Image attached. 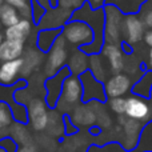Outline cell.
<instances>
[{
    "mask_svg": "<svg viewBox=\"0 0 152 152\" xmlns=\"http://www.w3.org/2000/svg\"><path fill=\"white\" fill-rule=\"evenodd\" d=\"M61 36L68 44L75 45L76 48H81L94 42L95 34L92 28L87 23L80 20H69L61 28Z\"/></svg>",
    "mask_w": 152,
    "mask_h": 152,
    "instance_id": "1",
    "label": "cell"
},
{
    "mask_svg": "<svg viewBox=\"0 0 152 152\" xmlns=\"http://www.w3.org/2000/svg\"><path fill=\"white\" fill-rule=\"evenodd\" d=\"M83 102V86L79 76L69 75L64 80L60 99L56 107L60 111H69Z\"/></svg>",
    "mask_w": 152,
    "mask_h": 152,
    "instance_id": "2",
    "label": "cell"
},
{
    "mask_svg": "<svg viewBox=\"0 0 152 152\" xmlns=\"http://www.w3.org/2000/svg\"><path fill=\"white\" fill-rule=\"evenodd\" d=\"M104 40L105 43L118 44L121 39V26H123L124 13L118 7L105 4L104 7Z\"/></svg>",
    "mask_w": 152,
    "mask_h": 152,
    "instance_id": "3",
    "label": "cell"
},
{
    "mask_svg": "<svg viewBox=\"0 0 152 152\" xmlns=\"http://www.w3.org/2000/svg\"><path fill=\"white\" fill-rule=\"evenodd\" d=\"M66 40L63 36H59L55 44L52 45L47 55V60H45L44 66V74L51 77L55 74H58L61 68L67 66V60H68V50H67Z\"/></svg>",
    "mask_w": 152,
    "mask_h": 152,
    "instance_id": "4",
    "label": "cell"
},
{
    "mask_svg": "<svg viewBox=\"0 0 152 152\" xmlns=\"http://www.w3.org/2000/svg\"><path fill=\"white\" fill-rule=\"evenodd\" d=\"M80 81L83 86V102L91 103V102H99L104 103L107 100L104 91V83L97 80L91 72L87 69L80 76Z\"/></svg>",
    "mask_w": 152,
    "mask_h": 152,
    "instance_id": "5",
    "label": "cell"
},
{
    "mask_svg": "<svg viewBox=\"0 0 152 152\" xmlns=\"http://www.w3.org/2000/svg\"><path fill=\"white\" fill-rule=\"evenodd\" d=\"M48 105L42 99H31L27 104V113H28V123L34 131H44L48 126Z\"/></svg>",
    "mask_w": 152,
    "mask_h": 152,
    "instance_id": "6",
    "label": "cell"
},
{
    "mask_svg": "<svg viewBox=\"0 0 152 152\" xmlns=\"http://www.w3.org/2000/svg\"><path fill=\"white\" fill-rule=\"evenodd\" d=\"M69 75H71V71L66 66L58 74H55L53 76H51V77H48L45 80V83H44L45 100L44 102L47 103L48 108H56L59 99H60L61 89H63V83Z\"/></svg>",
    "mask_w": 152,
    "mask_h": 152,
    "instance_id": "7",
    "label": "cell"
},
{
    "mask_svg": "<svg viewBox=\"0 0 152 152\" xmlns=\"http://www.w3.org/2000/svg\"><path fill=\"white\" fill-rule=\"evenodd\" d=\"M145 26L143 19H140L136 13L124 15L123 26H121V36L124 37V43L134 45L139 43L144 37Z\"/></svg>",
    "mask_w": 152,
    "mask_h": 152,
    "instance_id": "8",
    "label": "cell"
},
{
    "mask_svg": "<svg viewBox=\"0 0 152 152\" xmlns=\"http://www.w3.org/2000/svg\"><path fill=\"white\" fill-rule=\"evenodd\" d=\"M132 80L126 74H115L111 76L104 83L105 96L113 99V97H124L132 89Z\"/></svg>",
    "mask_w": 152,
    "mask_h": 152,
    "instance_id": "9",
    "label": "cell"
},
{
    "mask_svg": "<svg viewBox=\"0 0 152 152\" xmlns=\"http://www.w3.org/2000/svg\"><path fill=\"white\" fill-rule=\"evenodd\" d=\"M74 11L67 10V8L56 7V8H48L47 12L42 18L37 26L40 28H63L69 20Z\"/></svg>",
    "mask_w": 152,
    "mask_h": 152,
    "instance_id": "10",
    "label": "cell"
},
{
    "mask_svg": "<svg viewBox=\"0 0 152 152\" xmlns=\"http://www.w3.org/2000/svg\"><path fill=\"white\" fill-rule=\"evenodd\" d=\"M100 53L107 60L110 69L113 72V75L121 74V71L126 68V59H124L121 45L113 44V43H104Z\"/></svg>",
    "mask_w": 152,
    "mask_h": 152,
    "instance_id": "11",
    "label": "cell"
},
{
    "mask_svg": "<svg viewBox=\"0 0 152 152\" xmlns=\"http://www.w3.org/2000/svg\"><path fill=\"white\" fill-rule=\"evenodd\" d=\"M150 105L143 97L132 95V96L127 97V104H126V113L124 115L129 119H134L137 121H144L150 118Z\"/></svg>",
    "mask_w": 152,
    "mask_h": 152,
    "instance_id": "12",
    "label": "cell"
},
{
    "mask_svg": "<svg viewBox=\"0 0 152 152\" xmlns=\"http://www.w3.org/2000/svg\"><path fill=\"white\" fill-rule=\"evenodd\" d=\"M23 59H16L12 61L0 63V86L11 87L18 83L19 76L21 75Z\"/></svg>",
    "mask_w": 152,
    "mask_h": 152,
    "instance_id": "13",
    "label": "cell"
},
{
    "mask_svg": "<svg viewBox=\"0 0 152 152\" xmlns=\"http://www.w3.org/2000/svg\"><path fill=\"white\" fill-rule=\"evenodd\" d=\"M32 31V21L29 19H20L12 27H8L4 31V39L15 40V42L24 43Z\"/></svg>",
    "mask_w": 152,
    "mask_h": 152,
    "instance_id": "14",
    "label": "cell"
},
{
    "mask_svg": "<svg viewBox=\"0 0 152 152\" xmlns=\"http://www.w3.org/2000/svg\"><path fill=\"white\" fill-rule=\"evenodd\" d=\"M24 51H26L24 43L4 39V42L0 44V63L12 61L23 58Z\"/></svg>",
    "mask_w": 152,
    "mask_h": 152,
    "instance_id": "15",
    "label": "cell"
},
{
    "mask_svg": "<svg viewBox=\"0 0 152 152\" xmlns=\"http://www.w3.org/2000/svg\"><path fill=\"white\" fill-rule=\"evenodd\" d=\"M61 36V28H43L39 31L36 36V45L37 50L43 53L48 52L58 40V37Z\"/></svg>",
    "mask_w": 152,
    "mask_h": 152,
    "instance_id": "16",
    "label": "cell"
},
{
    "mask_svg": "<svg viewBox=\"0 0 152 152\" xmlns=\"http://www.w3.org/2000/svg\"><path fill=\"white\" fill-rule=\"evenodd\" d=\"M23 67H21V76L27 77L37 68V67L42 64L43 61V52L39 50H34V48H29V50L24 51L23 53Z\"/></svg>",
    "mask_w": 152,
    "mask_h": 152,
    "instance_id": "17",
    "label": "cell"
},
{
    "mask_svg": "<svg viewBox=\"0 0 152 152\" xmlns=\"http://www.w3.org/2000/svg\"><path fill=\"white\" fill-rule=\"evenodd\" d=\"M71 120L75 126H92L96 121V112L89 105H76L72 110Z\"/></svg>",
    "mask_w": 152,
    "mask_h": 152,
    "instance_id": "18",
    "label": "cell"
},
{
    "mask_svg": "<svg viewBox=\"0 0 152 152\" xmlns=\"http://www.w3.org/2000/svg\"><path fill=\"white\" fill-rule=\"evenodd\" d=\"M67 67L71 71V75L80 76L83 72L88 69V55H86L80 48H77L68 59Z\"/></svg>",
    "mask_w": 152,
    "mask_h": 152,
    "instance_id": "19",
    "label": "cell"
},
{
    "mask_svg": "<svg viewBox=\"0 0 152 152\" xmlns=\"http://www.w3.org/2000/svg\"><path fill=\"white\" fill-rule=\"evenodd\" d=\"M123 128H124V136H126V139H124V145H126V148L131 150V148H134L135 145L137 144V140H139L140 121L127 118L126 123L123 124Z\"/></svg>",
    "mask_w": 152,
    "mask_h": 152,
    "instance_id": "20",
    "label": "cell"
},
{
    "mask_svg": "<svg viewBox=\"0 0 152 152\" xmlns=\"http://www.w3.org/2000/svg\"><path fill=\"white\" fill-rule=\"evenodd\" d=\"M151 89H152V69H148L147 72H144L140 79L132 86V94L140 96L143 99L151 97Z\"/></svg>",
    "mask_w": 152,
    "mask_h": 152,
    "instance_id": "21",
    "label": "cell"
},
{
    "mask_svg": "<svg viewBox=\"0 0 152 152\" xmlns=\"http://www.w3.org/2000/svg\"><path fill=\"white\" fill-rule=\"evenodd\" d=\"M145 1L147 0H105V4L118 7L124 15H131V13L139 12Z\"/></svg>",
    "mask_w": 152,
    "mask_h": 152,
    "instance_id": "22",
    "label": "cell"
},
{
    "mask_svg": "<svg viewBox=\"0 0 152 152\" xmlns=\"http://www.w3.org/2000/svg\"><path fill=\"white\" fill-rule=\"evenodd\" d=\"M20 13L16 8H13L12 5L4 3L3 5H0V24L4 26L5 28L12 27L13 24H16L20 20Z\"/></svg>",
    "mask_w": 152,
    "mask_h": 152,
    "instance_id": "23",
    "label": "cell"
},
{
    "mask_svg": "<svg viewBox=\"0 0 152 152\" xmlns=\"http://www.w3.org/2000/svg\"><path fill=\"white\" fill-rule=\"evenodd\" d=\"M10 132H11V139L18 145H24V144H28V143H32L31 134H29L28 129L24 127L23 123H16V121H13V124L10 128Z\"/></svg>",
    "mask_w": 152,
    "mask_h": 152,
    "instance_id": "24",
    "label": "cell"
},
{
    "mask_svg": "<svg viewBox=\"0 0 152 152\" xmlns=\"http://www.w3.org/2000/svg\"><path fill=\"white\" fill-rule=\"evenodd\" d=\"M88 71L91 72L97 80L103 81L105 79V66L103 63V56L96 53V55L88 56Z\"/></svg>",
    "mask_w": 152,
    "mask_h": 152,
    "instance_id": "25",
    "label": "cell"
},
{
    "mask_svg": "<svg viewBox=\"0 0 152 152\" xmlns=\"http://www.w3.org/2000/svg\"><path fill=\"white\" fill-rule=\"evenodd\" d=\"M63 126L64 121L61 119V116L59 115L58 111H52L50 112V118H48V126H47V131L50 132L53 136H60L63 135Z\"/></svg>",
    "mask_w": 152,
    "mask_h": 152,
    "instance_id": "26",
    "label": "cell"
},
{
    "mask_svg": "<svg viewBox=\"0 0 152 152\" xmlns=\"http://www.w3.org/2000/svg\"><path fill=\"white\" fill-rule=\"evenodd\" d=\"M13 124L12 111L8 103L0 100V129H5Z\"/></svg>",
    "mask_w": 152,
    "mask_h": 152,
    "instance_id": "27",
    "label": "cell"
},
{
    "mask_svg": "<svg viewBox=\"0 0 152 152\" xmlns=\"http://www.w3.org/2000/svg\"><path fill=\"white\" fill-rule=\"evenodd\" d=\"M126 104H127L126 97H113V99H110V108L119 116L126 113Z\"/></svg>",
    "mask_w": 152,
    "mask_h": 152,
    "instance_id": "28",
    "label": "cell"
},
{
    "mask_svg": "<svg viewBox=\"0 0 152 152\" xmlns=\"http://www.w3.org/2000/svg\"><path fill=\"white\" fill-rule=\"evenodd\" d=\"M31 8H32V19H34V21L36 24H39V21L42 20V18L47 12L48 8L42 5L37 0H31Z\"/></svg>",
    "mask_w": 152,
    "mask_h": 152,
    "instance_id": "29",
    "label": "cell"
},
{
    "mask_svg": "<svg viewBox=\"0 0 152 152\" xmlns=\"http://www.w3.org/2000/svg\"><path fill=\"white\" fill-rule=\"evenodd\" d=\"M87 0H59V7L75 11L86 3Z\"/></svg>",
    "mask_w": 152,
    "mask_h": 152,
    "instance_id": "30",
    "label": "cell"
},
{
    "mask_svg": "<svg viewBox=\"0 0 152 152\" xmlns=\"http://www.w3.org/2000/svg\"><path fill=\"white\" fill-rule=\"evenodd\" d=\"M15 152H39L37 147L32 143H28V144H24V145H18L16 147V151Z\"/></svg>",
    "mask_w": 152,
    "mask_h": 152,
    "instance_id": "31",
    "label": "cell"
},
{
    "mask_svg": "<svg viewBox=\"0 0 152 152\" xmlns=\"http://www.w3.org/2000/svg\"><path fill=\"white\" fill-rule=\"evenodd\" d=\"M143 23L144 26H147L150 29H152V10H148L143 16Z\"/></svg>",
    "mask_w": 152,
    "mask_h": 152,
    "instance_id": "32",
    "label": "cell"
},
{
    "mask_svg": "<svg viewBox=\"0 0 152 152\" xmlns=\"http://www.w3.org/2000/svg\"><path fill=\"white\" fill-rule=\"evenodd\" d=\"M88 4L91 5L94 10H97V8H103L105 5V0H87Z\"/></svg>",
    "mask_w": 152,
    "mask_h": 152,
    "instance_id": "33",
    "label": "cell"
},
{
    "mask_svg": "<svg viewBox=\"0 0 152 152\" xmlns=\"http://www.w3.org/2000/svg\"><path fill=\"white\" fill-rule=\"evenodd\" d=\"M144 42L150 48L152 47V29H150V31H147L144 34Z\"/></svg>",
    "mask_w": 152,
    "mask_h": 152,
    "instance_id": "34",
    "label": "cell"
},
{
    "mask_svg": "<svg viewBox=\"0 0 152 152\" xmlns=\"http://www.w3.org/2000/svg\"><path fill=\"white\" fill-rule=\"evenodd\" d=\"M48 1V8H56L59 5V0H47Z\"/></svg>",
    "mask_w": 152,
    "mask_h": 152,
    "instance_id": "35",
    "label": "cell"
},
{
    "mask_svg": "<svg viewBox=\"0 0 152 152\" xmlns=\"http://www.w3.org/2000/svg\"><path fill=\"white\" fill-rule=\"evenodd\" d=\"M148 67H150V69H152V47L150 48V52H148Z\"/></svg>",
    "mask_w": 152,
    "mask_h": 152,
    "instance_id": "36",
    "label": "cell"
},
{
    "mask_svg": "<svg viewBox=\"0 0 152 152\" xmlns=\"http://www.w3.org/2000/svg\"><path fill=\"white\" fill-rule=\"evenodd\" d=\"M37 1H39L42 5H44L45 8H48V1H47V0H37Z\"/></svg>",
    "mask_w": 152,
    "mask_h": 152,
    "instance_id": "37",
    "label": "cell"
},
{
    "mask_svg": "<svg viewBox=\"0 0 152 152\" xmlns=\"http://www.w3.org/2000/svg\"><path fill=\"white\" fill-rule=\"evenodd\" d=\"M3 42H4V34H1V32H0V44H1Z\"/></svg>",
    "mask_w": 152,
    "mask_h": 152,
    "instance_id": "38",
    "label": "cell"
},
{
    "mask_svg": "<svg viewBox=\"0 0 152 152\" xmlns=\"http://www.w3.org/2000/svg\"><path fill=\"white\" fill-rule=\"evenodd\" d=\"M0 152H7V150H5V148H3L1 145H0Z\"/></svg>",
    "mask_w": 152,
    "mask_h": 152,
    "instance_id": "39",
    "label": "cell"
},
{
    "mask_svg": "<svg viewBox=\"0 0 152 152\" xmlns=\"http://www.w3.org/2000/svg\"><path fill=\"white\" fill-rule=\"evenodd\" d=\"M5 3V0H0V5H3Z\"/></svg>",
    "mask_w": 152,
    "mask_h": 152,
    "instance_id": "40",
    "label": "cell"
},
{
    "mask_svg": "<svg viewBox=\"0 0 152 152\" xmlns=\"http://www.w3.org/2000/svg\"><path fill=\"white\" fill-rule=\"evenodd\" d=\"M151 96H152V89H151Z\"/></svg>",
    "mask_w": 152,
    "mask_h": 152,
    "instance_id": "41",
    "label": "cell"
}]
</instances>
